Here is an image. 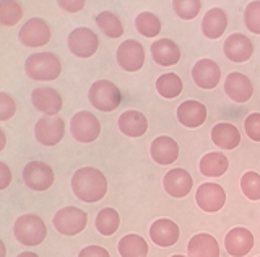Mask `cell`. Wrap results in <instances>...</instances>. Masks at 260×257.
<instances>
[{"mask_svg":"<svg viewBox=\"0 0 260 257\" xmlns=\"http://www.w3.org/2000/svg\"><path fill=\"white\" fill-rule=\"evenodd\" d=\"M72 190L81 202H100L108 194V179L98 168L83 166L72 176Z\"/></svg>","mask_w":260,"mask_h":257,"instance_id":"obj_1","label":"cell"},{"mask_svg":"<svg viewBox=\"0 0 260 257\" xmlns=\"http://www.w3.org/2000/svg\"><path fill=\"white\" fill-rule=\"evenodd\" d=\"M24 72L32 80L51 82L62 74V66L57 55L52 52H38L31 54L24 62Z\"/></svg>","mask_w":260,"mask_h":257,"instance_id":"obj_2","label":"cell"},{"mask_svg":"<svg viewBox=\"0 0 260 257\" xmlns=\"http://www.w3.org/2000/svg\"><path fill=\"white\" fill-rule=\"evenodd\" d=\"M15 238L23 246H39L47 236V228L38 215L26 213L15 221Z\"/></svg>","mask_w":260,"mask_h":257,"instance_id":"obj_3","label":"cell"},{"mask_svg":"<svg viewBox=\"0 0 260 257\" xmlns=\"http://www.w3.org/2000/svg\"><path fill=\"white\" fill-rule=\"evenodd\" d=\"M88 98L91 106H94L98 111L111 112L120 106L122 94L117 85H114L109 80H98L89 88Z\"/></svg>","mask_w":260,"mask_h":257,"instance_id":"obj_4","label":"cell"},{"mask_svg":"<svg viewBox=\"0 0 260 257\" xmlns=\"http://www.w3.org/2000/svg\"><path fill=\"white\" fill-rule=\"evenodd\" d=\"M52 223L55 230L65 236L80 235L88 224V215L78 207H63L54 215Z\"/></svg>","mask_w":260,"mask_h":257,"instance_id":"obj_5","label":"cell"},{"mask_svg":"<svg viewBox=\"0 0 260 257\" xmlns=\"http://www.w3.org/2000/svg\"><path fill=\"white\" fill-rule=\"evenodd\" d=\"M72 137L80 143H91L101 135V122L89 111H78L70 120Z\"/></svg>","mask_w":260,"mask_h":257,"instance_id":"obj_6","label":"cell"},{"mask_svg":"<svg viewBox=\"0 0 260 257\" xmlns=\"http://www.w3.org/2000/svg\"><path fill=\"white\" fill-rule=\"evenodd\" d=\"M24 184L36 192H44L52 187L55 176L52 168L44 162H29L23 170Z\"/></svg>","mask_w":260,"mask_h":257,"instance_id":"obj_7","label":"cell"},{"mask_svg":"<svg viewBox=\"0 0 260 257\" xmlns=\"http://www.w3.org/2000/svg\"><path fill=\"white\" fill-rule=\"evenodd\" d=\"M195 202L203 212L216 213L226 204V192L216 182H203L195 192Z\"/></svg>","mask_w":260,"mask_h":257,"instance_id":"obj_8","label":"cell"},{"mask_svg":"<svg viewBox=\"0 0 260 257\" xmlns=\"http://www.w3.org/2000/svg\"><path fill=\"white\" fill-rule=\"evenodd\" d=\"M69 49L73 55L80 59H88L96 54L100 39L89 28H77L69 35Z\"/></svg>","mask_w":260,"mask_h":257,"instance_id":"obj_9","label":"cell"},{"mask_svg":"<svg viewBox=\"0 0 260 257\" xmlns=\"http://www.w3.org/2000/svg\"><path fill=\"white\" fill-rule=\"evenodd\" d=\"M36 140L41 145L54 147L57 145L65 134V124L59 116H44L38 120L35 127Z\"/></svg>","mask_w":260,"mask_h":257,"instance_id":"obj_10","label":"cell"},{"mask_svg":"<svg viewBox=\"0 0 260 257\" xmlns=\"http://www.w3.org/2000/svg\"><path fill=\"white\" fill-rule=\"evenodd\" d=\"M117 63L125 72H138L145 63V49L135 39H127L117 47Z\"/></svg>","mask_w":260,"mask_h":257,"instance_id":"obj_11","label":"cell"},{"mask_svg":"<svg viewBox=\"0 0 260 257\" xmlns=\"http://www.w3.org/2000/svg\"><path fill=\"white\" fill-rule=\"evenodd\" d=\"M18 38L26 47H43L51 41V28L44 20L31 18L21 26Z\"/></svg>","mask_w":260,"mask_h":257,"instance_id":"obj_12","label":"cell"},{"mask_svg":"<svg viewBox=\"0 0 260 257\" xmlns=\"http://www.w3.org/2000/svg\"><path fill=\"white\" fill-rule=\"evenodd\" d=\"M254 247V235L247 228H233L224 236V249L231 257H244Z\"/></svg>","mask_w":260,"mask_h":257,"instance_id":"obj_13","label":"cell"},{"mask_svg":"<svg viewBox=\"0 0 260 257\" xmlns=\"http://www.w3.org/2000/svg\"><path fill=\"white\" fill-rule=\"evenodd\" d=\"M223 52L228 59L234 63H244L247 62L252 54H254V46L252 41L242 33H233L231 36L226 38Z\"/></svg>","mask_w":260,"mask_h":257,"instance_id":"obj_14","label":"cell"},{"mask_svg":"<svg viewBox=\"0 0 260 257\" xmlns=\"http://www.w3.org/2000/svg\"><path fill=\"white\" fill-rule=\"evenodd\" d=\"M31 103L39 112H43L46 116H57L63 106L60 93L49 86L36 88L31 93Z\"/></svg>","mask_w":260,"mask_h":257,"instance_id":"obj_15","label":"cell"},{"mask_svg":"<svg viewBox=\"0 0 260 257\" xmlns=\"http://www.w3.org/2000/svg\"><path fill=\"white\" fill-rule=\"evenodd\" d=\"M192 78L195 85L202 90H213L221 80V72H219L218 63L211 59H200L195 62L192 69Z\"/></svg>","mask_w":260,"mask_h":257,"instance_id":"obj_16","label":"cell"},{"mask_svg":"<svg viewBox=\"0 0 260 257\" xmlns=\"http://www.w3.org/2000/svg\"><path fill=\"white\" fill-rule=\"evenodd\" d=\"M162 186H165V190L171 197L182 199L189 196V192L192 190L193 186V181L189 171L182 170V168H174V170H171L165 174Z\"/></svg>","mask_w":260,"mask_h":257,"instance_id":"obj_17","label":"cell"},{"mask_svg":"<svg viewBox=\"0 0 260 257\" xmlns=\"http://www.w3.org/2000/svg\"><path fill=\"white\" fill-rule=\"evenodd\" d=\"M224 93L234 103H247L254 94V86L247 75L241 72H231L224 80Z\"/></svg>","mask_w":260,"mask_h":257,"instance_id":"obj_18","label":"cell"},{"mask_svg":"<svg viewBox=\"0 0 260 257\" xmlns=\"http://www.w3.org/2000/svg\"><path fill=\"white\" fill-rule=\"evenodd\" d=\"M150 153L154 163L161 166H169L179 158V145L173 137L161 135V137H156L151 142Z\"/></svg>","mask_w":260,"mask_h":257,"instance_id":"obj_19","label":"cell"},{"mask_svg":"<svg viewBox=\"0 0 260 257\" xmlns=\"http://www.w3.org/2000/svg\"><path fill=\"white\" fill-rule=\"evenodd\" d=\"M179 227L169 218H159L150 227V238L159 247H171L179 241Z\"/></svg>","mask_w":260,"mask_h":257,"instance_id":"obj_20","label":"cell"},{"mask_svg":"<svg viewBox=\"0 0 260 257\" xmlns=\"http://www.w3.org/2000/svg\"><path fill=\"white\" fill-rule=\"evenodd\" d=\"M177 120L187 128H197L207 120V108L197 100H187L177 108Z\"/></svg>","mask_w":260,"mask_h":257,"instance_id":"obj_21","label":"cell"},{"mask_svg":"<svg viewBox=\"0 0 260 257\" xmlns=\"http://www.w3.org/2000/svg\"><path fill=\"white\" fill-rule=\"evenodd\" d=\"M117 125H119V131L127 135V137H143L148 131V120L146 117L142 114L140 111H125L122 112L119 116V120H117Z\"/></svg>","mask_w":260,"mask_h":257,"instance_id":"obj_22","label":"cell"},{"mask_svg":"<svg viewBox=\"0 0 260 257\" xmlns=\"http://www.w3.org/2000/svg\"><path fill=\"white\" fill-rule=\"evenodd\" d=\"M151 57L161 67H171L181 60V49L171 39H158L151 44Z\"/></svg>","mask_w":260,"mask_h":257,"instance_id":"obj_23","label":"cell"},{"mask_svg":"<svg viewBox=\"0 0 260 257\" xmlns=\"http://www.w3.org/2000/svg\"><path fill=\"white\" fill-rule=\"evenodd\" d=\"M189 257H219V244L215 236L208 233H199L190 238L187 244Z\"/></svg>","mask_w":260,"mask_h":257,"instance_id":"obj_24","label":"cell"},{"mask_svg":"<svg viewBox=\"0 0 260 257\" xmlns=\"http://www.w3.org/2000/svg\"><path fill=\"white\" fill-rule=\"evenodd\" d=\"M211 140L221 150H234L241 143V132L234 124L219 122L211 128Z\"/></svg>","mask_w":260,"mask_h":257,"instance_id":"obj_25","label":"cell"},{"mask_svg":"<svg viewBox=\"0 0 260 257\" xmlns=\"http://www.w3.org/2000/svg\"><path fill=\"white\" fill-rule=\"evenodd\" d=\"M228 28V17L226 12L223 9H210L205 17L202 20V31L203 36H207L208 39H218L221 38L223 33Z\"/></svg>","mask_w":260,"mask_h":257,"instance_id":"obj_26","label":"cell"},{"mask_svg":"<svg viewBox=\"0 0 260 257\" xmlns=\"http://www.w3.org/2000/svg\"><path fill=\"white\" fill-rule=\"evenodd\" d=\"M228 168H230V162L226 155L219 151H210L203 155L199 163V170L205 178H219L228 171Z\"/></svg>","mask_w":260,"mask_h":257,"instance_id":"obj_27","label":"cell"},{"mask_svg":"<svg viewBox=\"0 0 260 257\" xmlns=\"http://www.w3.org/2000/svg\"><path fill=\"white\" fill-rule=\"evenodd\" d=\"M120 257H146L148 255V244L140 235H125L119 241Z\"/></svg>","mask_w":260,"mask_h":257,"instance_id":"obj_28","label":"cell"},{"mask_svg":"<svg viewBox=\"0 0 260 257\" xmlns=\"http://www.w3.org/2000/svg\"><path fill=\"white\" fill-rule=\"evenodd\" d=\"M184 90V85H182V80L177 74H162L159 75V78L156 80V91L159 96L166 100H174L177 98L179 94L182 93Z\"/></svg>","mask_w":260,"mask_h":257,"instance_id":"obj_29","label":"cell"},{"mask_svg":"<svg viewBox=\"0 0 260 257\" xmlns=\"http://www.w3.org/2000/svg\"><path fill=\"white\" fill-rule=\"evenodd\" d=\"M120 224V216L117 210L111 207H106L98 213L96 216V230L101 233L103 236H112L117 231Z\"/></svg>","mask_w":260,"mask_h":257,"instance_id":"obj_30","label":"cell"},{"mask_svg":"<svg viewBox=\"0 0 260 257\" xmlns=\"http://www.w3.org/2000/svg\"><path fill=\"white\" fill-rule=\"evenodd\" d=\"M135 28L137 31L145 38H156L161 31V21L158 17L151 12H142L135 18Z\"/></svg>","mask_w":260,"mask_h":257,"instance_id":"obj_31","label":"cell"},{"mask_svg":"<svg viewBox=\"0 0 260 257\" xmlns=\"http://www.w3.org/2000/svg\"><path fill=\"white\" fill-rule=\"evenodd\" d=\"M96 25L109 38H120L124 35V26L112 12H101L96 17Z\"/></svg>","mask_w":260,"mask_h":257,"instance_id":"obj_32","label":"cell"},{"mask_svg":"<svg viewBox=\"0 0 260 257\" xmlns=\"http://www.w3.org/2000/svg\"><path fill=\"white\" fill-rule=\"evenodd\" d=\"M23 18V9L15 0H2L0 2V23L4 26H15Z\"/></svg>","mask_w":260,"mask_h":257,"instance_id":"obj_33","label":"cell"},{"mask_svg":"<svg viewBox=\"0 0 260 257\" xmlns=\"http://www.w3.org/2000/svg\"><path fill=\"white\" fill-rule=\"evenodd\" d=\"M241 190L249 200H260V174L255 171H247L241 178Z\"/></svg>","mask_w":260,"mask_h":257,"instance_id":"obj_34","label":"cell"},{"mask_svg":"<svg viewBox=\"0 0 260 257\" xmlns=\"http://www.w3.org/2000/svg\"><path fill=\"white\" fill-rule=\"evenodd\" d=\"M173 9L182 20H193L202 9L200 0H174Z\"/></svg>","mask_w":260,"mask_h":257,"instance_id":"obj_35","label":"cell"},{"mask_svg":"<svg viewBox=\"0 0 260 257\" xmlns=\"http://www.w3.org/2000/svg\"><path fill=\"white\" fill-rule=\"evenodd\" d=\"M244 25L250 31V33L260 36V2L247 4L246 10H244Z\"/></svg>","mask_w":260,"mask_h":257,"instance_id":"obj_36","label":"cell"},{"mask_svg":"<svg viewBox=\"0 0 260 257\" xmlns=\"http://www.w3.org/2000/svg\"><path fill=\"white\" fill-rule=\"evenodd\" d=\"M244 131L254 142H260V112H250L244 120Z\"/></svg>","mask_w":260,"mask_h":257,"instance_id":"obj_37","label":"cell"},{"mask_svg":"<svg viewBox=\"0 0 260 257\" xmlns=\"http://www.w3.org/2000/svg\"><path fill=\"white\" fill-rule=\"evenodd\" d=\"M16 112V103L10 94L0 93V120H8Z\"/></svg>","mask_w":260,"mask_h":257,"instance_id":"obj_38","label":"cell"},{"mask_svg":"<svg viewBox=\"0 0 260 257\" xmlns=\"http://www.w3.org/2000/svg\"><path fill=\"white\" fill-rule=\"evenodd\" d=\"M78 257H111V255L108 252V249L91 244V246H85L83 249H81V251L78 252Z\"/></svg>","mask_w":260,"mask_h":257,"instance_id":"obj_39","label":"cell"},{"mask_svg":"<svg viewBox=\"0 0 260 257\" xmlns=\"http://www.w3.org/2000/svg\"><path fill=\"white\" fill-rule=\"evenodd\" d=\"M57 5L60 7L62 10L65 12H69V13H77L80 10H83V7H85V2L83 0H60V2H57Z\"/></svg>","mask_w":260,"mask_h":257,"instance_id":"obj_40","label":"cell"},{"mask_svg":"<svg viewBox=\"0 0 260 257\" xmlns=\"http://www.w3.org/2000/svg\"><path fill=\"white\" fill-rule=\"evenodd\" d=\"M0 170H2L4 176H2V184H0V189H7L8 184L12 181V174H10V170H8V166L5 163H0Z\"/></svg>","mask_w":260,"mask_h":257,"instance_id":"obj_41","label":"cell"},{"mask_svg":"<svg viewBox=\"0 0 260 257\" xmlns=\"http://www.w3.org/2000/svg\"><path fill=\"white\" fill-rule=\"evenodd\" d=\"M16 257H39V255L35 254V252H21V254H18Z\"/></svg>","mask_w":260,"mask_h":257,"instance_id":"obj_42","label":"cell"},{"mask_svg":"<svg viewBox=\"0 0 260 257\" xmlns=\"http://www.w3.org/2000/svg\"><path fill=\"white\" fill-rule=\"evenodd\" d=\"M171 257H185V255H182V254H174V255H171Z\"/></svg>","mask_w":260,"mask_h":257,"instance_id":"obj_43","label":"cell"},{"mask_svg":"<svg viewBox=\"0 0 260 257\" xmlns=\"http://www.w3.org/2000/svg\"><path fill=\"white\" fill-rule=\"evenodd\" d=\"M258 257H260V255H258Z\"/></svg>","mask_w":260,"mask_h":257,"instance_id":"obj_44","label":"cell"}]
</instances>
